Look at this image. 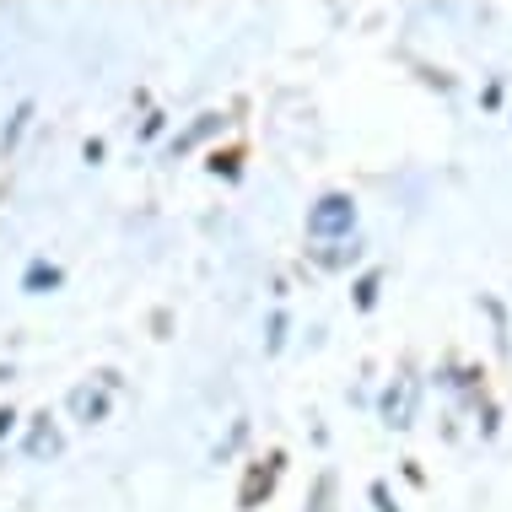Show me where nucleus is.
<instances>
[{
  "label": "nucleus",
  "mask_w": 512,
  "mask_h": 512,
  "mask_svg": "<svg viewBox=\"0 0 512 512\" xmlns=\"http://www.w3.org/2000/svg\"><path fill=\"white\" fill-rule=\"evenodd\" d=\"M351 221H356V205L345 195H329V200L313 205L308 232H313V238H340V232H351Z\"/></svg>",
  "instance_id": "nucleus-1"
},
{
  "label": "nucleus",
  "mask_w": 512,
  "mask_h": 512,
  "mask_svg": "<svg viewBox=\"0 0 512 512\" xmlns=\"http://www.w3.org/2000/svg\"><path fill=\"white\" fill-rule=\"evenodd\" d=\"M410 399H415V389H410V383H399V389L383 399V415H389L394 426H410Z\"/></svg>",
  "instance_id": "nucleus-2"
},
{
  "label": "nucleus",
  "mask_w": 512,
  "mask_h": 512,
  "mask_svg": "<svg viewBox=\"0 0 512 512\" xmlns=\"http://www.w3.org/2000/svg\"><path fill=\"white\" fill-rule=\"evenodd\" d=\"M76 410H81V415H87V410H92V415H103V399H98V394H87V389H81V394H76Z\"/></svg>",
  "instance_id": "nucleus-3"
}]
</instances>
